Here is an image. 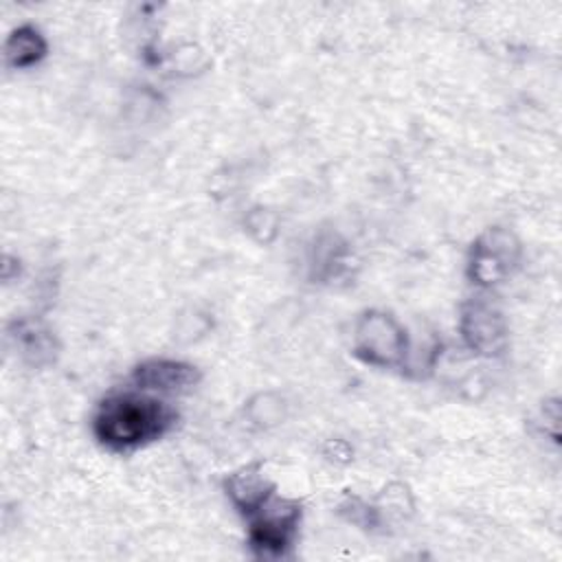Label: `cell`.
Wrapping results in <instances>:
<instances>
[{
    "label": "cell",
    "instance_id": "obj_1",
    "mask_svg": "<svg viewBox=\"0 0 562 562\" xmlns=\"http://www.w3.org/2000/svg\"><path fill=\"white\" fill-rule=\"evenodd\" d=\"M173 422V408L143 391L114 393L99 404L92 430L110 450H132L162 437Z\"/></svg>",
    "mask_w": 562,
    "mask_h": 562
},
{
    "label": "cell",
    "instance_id": "obj_2",
    "mask_svg": "<svg viewBox=\"0 0 562 562\" xmlns=\"http://www.w3.org/2000/svg\"><path fill=\"white\" fill-rule=\"evenodd\" d=\"M248 540L257 555L279 558L283 555L296 536L301 520V507L296 501L277 498L274 494L250 516Z\"/></svg>",
    "mask_w": 562,
    "mask_h": 562
},
{
    "label": "cell",
    "instance_id": "obj_3",
    "mask_svg": "<svg viewBox=\"0 0 562 562\" xmlns=\"http://www.w3.org/2000/svg\"><path fill=\"white\" fill-rule=\"evenodd\" d=\"M356 353L364 362L393 367L404 360L406 336L391 316L367 312L356 327Z\"/></svg>",
    "mask_w": 562,
    "mask_h": 562
},
{
    "label": "cell",
    "instance_id": "obj_4",
    "mask_svg": "<svg viewBox=\"0 0 562 562\" xmlns=\"http://www.w3.org/2000/svg\"><path fill=\"white\" fill-rule=\"evenodd\" d=\"M514 250H516V244L507 233L503 231L487 233L474 246L472 263H470L472 277L479 283L501 281L509 272V266L514 261Z\"/></svg>",
    "mask_w": 562,
    "mask_h": 562
},
{
    "label": "cell",
    "instance_id": "obj_5",
    "mask_svg": "<svg viewBox=\"0 0 562 562\" xmlns=\"http://www.w3.org/2000/svg\"><path fill=\"white\" fill-rule=\"evenodd\" d=\"M200 380V373L193 364L180 360H147L134 369V382L140 391H184Z\"/></svg>",
    "mask_w": 562,
    "mask_h": 562
},
{
    "label": "cell",
    "instance_id": "obj_6",
    "mask_svg": "<svg viewBox=\"0 0 562 562\" xmlns=\"http://www.w3.org/2000/svg\"><path fill=\"white\" fill-rule=\"evenodd\" d=\"M463 336L470 342V347L483 353H496L505 336L501 314L485 303L470 305L463 314Z\"/></svg>",
    "mask_w": 562,
    "mask_h": 562
},
{
    "label": "cell",
    "instance_id": "obj_7",
    "mask_svg": "<svg viewBox=\"0 0 562 562\" xmlns=\"http://www.w3.org/2000/svg\"><path fill=\"white\" fill-rule=\"evenodd\" d=\"M226 494L241 514L250 516L274 494V485L266 481L257 465H248L226 479Z\"/></svg>",
    "mask_w": 562,
    "mask_h": 562
},
{
    "label": "cell",
    "instance_id": "obj_8",
    "mask_svg": "<svg viewBox=\"0 0 562 562\" xmlns=\"http://www.w3.org/2000/svg\"><path fill=\"white\" fill-rule=\"evenodd\" d=\"M44 53H46V44L42 35L31 26L18 29L7 42V59L15 68L35 64Z\"/></svg>",
    "mask_w": 562,
    "mask_h": 562
}]
</instances>
